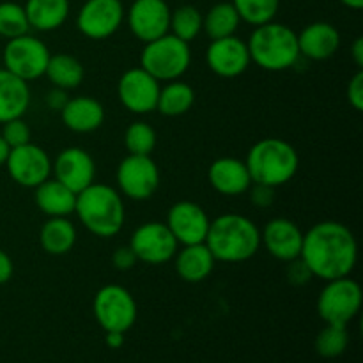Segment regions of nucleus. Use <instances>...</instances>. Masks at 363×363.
Listing matches in <instances>:
<instances>
[{"instance_id":"nucleus-1","label":"nucleus","mask_w":363,"mask_h":363,"mask_svg":"<svg viewBox=\"0 0 363 363\" xmlns=\"http://www.w3.org/2000/svg\"><path fill=\"white\" fill-rule=\"evenodd\" d=\"M300 259L314 279L350 277L358 262V241L353 230L335 220H325L303 233Z\"/></svg>"},{"instance_id":"nucleus-2","label":"nucleus","mask_w":363,"mask_h":363,"mask_svg":"<svg viewBox=\"0 0 363 363\" xmlns=\"http://www.w3.org/2000/svg\"><path fill=\"white\" fill-rule=\"evenodd\" d=\"M204 243L216 261L238 264L259 252L261 229L248 216L225 213L211 220Z\"/></svg>"},{"instance_id":"nucleus-3","label":"nucleus","mask_w":363,"mask_h":363,"mask_svg":"<svg viewBox=\"0 0 363 363\" xmlns=\"http://www.w3.org/2000/svg\"><path fill=\"white\" fill-rule=\"evenodd\" d=\"M74 213L89 233L103 240L117 236L126 220V208L119 190L96 181L77 194Z\"/></svg>"},{"instance_id":"nucleus-4","label":"nucleus","mask_w":363,"mask_h":363,"mask_svg":"<svg viewBox=\"0 0 363 363\" xmlns=\"http://www.w3.org/2000/svg\"><path fill=\"white\" fill-rule=\"evenodd\" d=\"M252 183L279 188L294 179L300 169L296 147L284 138L268 137L255 142L245 158Z\"/></svg>"},{"instance_id":"nucleus-5","label":"nucleus","mask_w":363,"mask_h":363,"mask_svg":"<svg viewBox=\"0 0 363 363\" xmlns=\"http://www.w3.org/2000/svg\"><path fill=\"white\" fill-rule=\"evenodd\" d=\"M247 46L252 62L272 73L291 69L300 59L298 34L275 20L254 27Z\"/></svg>"},{"instance_id":"nucleus-6","label":"nucleus","mask_w":363,"mask_h":363,"mask_svg":"<svg viewBox=\"0 0 363 363\" xmlns=\"http://www.w3.org/2000/svg\"><path fill=\"white\" fill-rule=\"evenodd\" d=\"M190 43L169 34L145 43L140 53V67L158 82L181 80L190 69Z\"/></svg>"},{"instance_id":"nucleus-7","label":"nucleus","mask_w":363,"mask_h":363,"mask_svg":"<svg viewBox=\"0 0 363 363\" xmlns=\"http://www.w3.org/2000/svg\"><path fill=\"white\" fill-rule=\"evenodd\" d=\"M362 287L350 277L328 280L318 296V314L326 325L347 326L362 308Z\"/></svg>"},{"instance_id":"nucleus-8","label":"nucleus","mask_w":363,"mask_h":363,"mask_svg":"<svg viewBox=\"0 0 363 363\" xmlns=\"http://www.w3.org/2000/svg\"><path fill=\"white\" fill-rule=\"evenodd\" d=\"M92 314L105 332L126 333L137 321V301L126 287L108 284L94 294Z\"/></svg>"},{"instance_id":"nucleus-9","label":"nucleus","mask_w":363,"mask_h":363,"mask_svg":"<svg viewBox=\"0 0 363 363\" xmlns=\"http://www.w3.org/2000/svg\"><path fill=\"white\" fill-rule=\"evenodd\" d=\"M50 50L41 39L32 34L7 39L2 52L4 69L16 74L21 80L32 82L45 77L50 60Z\"/></svg>"},{"instance_id":"nucleus-10","label":"nucleus","mask_w":363,"mask_h":363,"mask_svg":"<svg viewBox=\"0 0 363 363\" xmlns=\"http://www.w3.org/2000/svg\"><path fill=\"white\" fill-rule=\"evenodd\" d=\"M117 190L130 201L144 202L160 188V169L151 156L128 155L116 170Z\"/></svg>"},{"instance_id":"nucleus-11","label":"nucleus","mask_w":363,"mask_h":363,"mask_svg":"<svg viewBox=\"0 0 363 363\" xmlns=\"http://www.w3.org/2000/svg\"><path fill=\"white\" fill-rule=\"evenodd\" d=\"M130 248L138 262L149 266L165 264L176 255V238L163 222H145L133 230L130 238Z\"/></svg>"},{"instance_id":"nucleus-12","label":"nucleus","mask_w":363,"mask_h":363,"mask_svg":"<svg viewBox=\"0 0 363 363\" xmlns=\"http://www.w3.org/2000/svg\"><path fill=\"white\" fill-rule=\"evenodd\" d=\"M126 9L121 0H85L77 16V28L82 35L103 41L116 34L123 25Z\"/></svg>"},{"instance_id":"nucleus-13","label":"nucleus","mask_w":363,"mask_h":363,"mask_svg":"<svg viewBox=\"0 0 363 363\" xmlns=\"http://www.w3.org/2000/svg\"><path fill=\"white\" fill-rule=\"evenodd\" d=\"M160 89V82L147 71L142 67H131L124 71L117 82V98L128 112L145 116L156 110Z\"/></svg>"},{"instance_id":"nucleus-14","label":"nucleus","mask_w":363,"mask_h":363,"mask_svg":"<svg viewBox=\"0 0 363 363\" xmlns=\"http://www.w3.org/2000/svg\"><path fill=\"white\" fill-rule=\"evenodd\" d=\"M6 169L18 186L35 188L52 177V160L45 149L28 142L11 149L6 160Z\"/></svg>"},{"instance_id":"nucleus-15","label":"nucleus","mask_w":363,"mask_h":363,"mask_svg":"<svg viewBox=\"0 0 363 363\" xmlns=\"http://www.w3.org/2000/svg\"><path fill=\"white\" fill-rule=\"evenodd\" d=\"M170 11L165 0H133L124 20L131 34L145 45L169 34Z\"/></svg>"},{"instance_id":"nucleus-16","label":"nucleus","mask_w":363,"mask_h":363,"mask_svg":"<svg viewBox=\"0 0 363 363\" xmlns=\"http://www.w3.org/2000/svg\"><path fill=\"white\" fill-rule=\"evenodd\" d=\"M211 218L206 209L194 201H179L167 213L165 225L176 238L177 245L204 243Z\"/></svg>"},{"instance_id":"nucleus-17","label":"nucleus","mask_w":363,"mask_h":363,"mask_svg":"<svg viewBox=\"0 0 363 363\" xmlns=\"http://www.w3.org/2000/svg\"><path fill=\"white\" fill-rule=\"evenodd\" d=\"M208 67L220 78H238L250 67V53L247 41L234 35L213 39L206 48Z\"/></svg>"},{"instance_id":"nucleus-18","label":"nucleus","mask_w":363,"mask_h":363,"mask_svg":"<svg viewBox=\"0 0 363 363\" xmlns=\"http://www.w3.org/2000/svg\"><path fill=\"white\" fill-rule=\"evenodd\" d=\"M52 172L59 183L80 194L94 183L96 163L91 152L82 147H66L57 155L52 163Z\"/></svg>"},{"instance_id":"nucleus-19","label":"nucleus","mask_w":363,"mask_h":363,"mask_svg":"<svg viewBox=\"0 0 363 363\" xmlns=\"http://www.w3.org/2000/svg\"><path fill=\"white\" fill-rule=\"evenodd\" d=\"M261 245L273 259L289 262L300 257L303 233L293 220L279 216L269 220L261 230Z\"/></svg>"},{"instance_id":"nucleus-20","label":"nucleus","mask_w":363,"mask_h":363,"mask_svg":"<svg viewBox=\"0 0 363 363\" xmlns=\"http://www.w3.org/2000/svg\"><path fill=\"white\" fill-rule=\"evenodd\" d=\"M208 181L213 190L223 197H240L252 186V177L245 160L233 156L216 158L208 169Z\"/></svg>"},{"instance_id":"nucleus-21","label":"nucleus","mask_w":363,"mask_h":363,"mask_svg":"<svg viewBox=\"0 0 363 363\" xmlns=\"http://www.w3.org/2000/svg\"><path fill=\"white\" fill-rule=\"evenodd\" d=\"M340 32L335 25L328 21H314L301 28L298 34V48L300 57L311 60H328L339 52L340 48Z\"/></svg>"},{"instance_id":"nucleus-22","label":"nucleus","mask_w":363,"mask_h":363,"mask_svg":"<svg viewBox=\"0 0 363 363\" xmlns=\"http://www.w3.org/2000/svg\"><path fill=\"white\" fill-rule=\"evenodd\" d=\"M59 113L64 126L73 133H92L105 123V106L91 96L69 98Z\"/></svg>"},{"instance_id":"nucleus-23","label":"nucleus","mask_w":363,"mask_h":363,"mask_svg":"<svg viewBox=\"0 0 363 363\" xmlns=\"http://www.w3.org/2000/svg\"><path fill=\"white\" fill-rule=\"evenodd\" d=\"M216 264V259L206 247V243L184 245L183 248H177L174 255V268L181 280L188 284H201L213 273Z\"/></svg>"},{"instance_id":"nucleus-24","label":"nucleus","mask_w":363,"mask_h":363,"mask_svg":"<svg viewBox=\"0 0 363 363\" xmlns=\"http://www.w3.org/2000/svg\"><path fill=\"white\" fill-rule=\"evenodd\" d=\"M30 106V87L7 69H0V124L18 119L27 113Z\"/></svg>"},{"instance_id":"nucleus-25","label":"nucleus","mask_w":363,"mask_h":363,"mask_svg":"<svg viewBox=\"0 0 363 363\" xmlns=\"http://www.w3.org/2000/svg\"><path fill=\"white\" fill-rule=\"evenodd\" d=\"M34 202L38 209L48 218L53 216H69L74 213L77 206V194L64 186L55 177H48L45 183L34 188Z\"/></svg>"},{"instance_id":"nucleus-26","label":"nucleus","mask_w":363,"mask_h":363,"mask_svg":"<svg viewBox=\"0 0 363 363\" xmlns=\"http://www.w3.org/2000/svg\"><path fill=\"white\" fill-rule=\"evenodd\" d=\"M25 13L30 28L38 32H52L62 27L69 16V0H27Z\"/></svg>"},{"instance_id":"nucleus-27","label":"nucleus","mask_w":363,"mask_h":363,"mask_svg":"<svg viewBox=\"0 0 363 363\" xmlns=\"http://www.w3.org/2000/svg\"><path fill=\"white\" fill-rule=\"evenodd\" d=\"M77 227L67 216H53L43 223L39 230V245L48 255L69 254L77 245Z\"/></svg>"},{"instance_id":"nucleus-28","label":"nucleus","mask_w":363,"mask_h":363,"mask_svg":"<svg viewBox=\"0 0 363 363\" xmlns=\"http://www.w3.org/2000/svg\"><path fill=\"white\" fill-rule=\"evenodd\" d=\"M45 77L52 82L53 87L73 91L84 82L85 69L84 64L69 53H55L50 55Z\"/></svg>"},{"instance_id":"nucleus-29","label":"nucleus","mask_w":363,"mask_h":363,"mask_svg":"<svg viewBox=\"0 0 363 363\" xmlns=\"http://www.w3.org/2000/svg\"><path fill=\"white\" fill-rule=\"evenodd\" d=\"M195 105V91L190 84L172 80L160 89L156 110L165 117H181Z\"/></svg>"},{"instance_id":"nucleus-30","label":"nucleus","mask_w":363,"mask_h":363,"mask_svg":"<svg viewBox=\"0 0 363 363\" xmlns=\"http://www.w3.org/2000/svg\"><path fill=\"white\" fill-rule=\"evenodd\" d=\"M241 20L233 2H218L202 14V30L211 39H222L236 34Z\"/></svg>"},{"instance_id":"nucleus-31","label":"nucleus","mask_w":363,"mask_h":363,"mask_svg":"<svg viewBox=\"0 0 363 363\" xmlns=\"http://www.w3.org/2000/svg\"><path fill=\"white\" fill-rule=\"evenodd\" d=\"M169 32L186 43L195 41L202 32V13L190 4H184V6L170 11Z\"/></svg>"},{"instance_id":"nucleus-32","label":"nucleus","mask_w":363,"mask_h":363,"mask_svg":"<svg viewBox=\"0 0 363 363\" xmlns=\"http://www.w3.org/2000/svg\"><path fill=\"white\" fill-rule=\"evenodd\" d=\"M156 144H158V135L155 128L145 121H135L124 131V145L128 155L151 156Z\"/></svg>"},{"instance_id":"nucleus-33","label":"nucleus","mask_w":363,"mask_h":363,"mask_svg":"<svg viewBox=\"0 0 363 363\" xmlns=\"http://www.w3.org/2000/svg\"><path fill=\"white\" fill-rule=\"evenodd\" d=\"M240 20L252 27H259L275 20L279 13L280 0H233Z\"/></svg>"},{"instance_id":"nucleus-34","label":"nucleus","mask_w":363,"mask_h":363,"mask_svg":"<svg viewBox=\"0 0 363 363\" xmlns=\"http://www.w3.org/2000/svg\"><path fill=\"white\" fill-rule=\"evenodd\" d=\"M350 344V333L347 326L326 325L315 337V353L323 358H339L344 354Z\"/></svg>"},{"instance_id":"nucleus-35","label":"nucleus","mask_w":363,"mask_h":363,"mask_svg":"<svg viewBox=\"0 0 363 363\" xmlns=\"http://www.w3.org/2000/svg\"><path fill=\"white\" fill-rule=\"evenodd\" d=\"M30 32L25 7L16 2L0 4V35L4 39H13Z\"/></svg>"},{"instance_id":"nucleus-36","label":"nucleus","mask_w":363,"mask_h":363,"mask_svg":"<svg viewBox=\"0 0 363 363\" xmlns=\"http://www.w3.org/2000/svg\"><path fill=\"white\" fill-rule=\"evenodd\" d=\"M0 135H2V138L7 142V145L11 149L28 144L32 138V131L28 128V124L23 121V117H18V119H11L7 123H4Z\"/></svg>"},{"instance_id":"nucleus-37","label":"nucleus","mask_w":363,"mask_h":363,"mask_svg":"<svg viewBox=\"0 0 363 363\" xmlns=\"http://www.w3.org/2000/svg\"><path fill=\"white\" fill-rule=\"evenodd\" d=\"M275 190L277 188L266 186V184H257L252 183V186L248 188L247 194H250V202L257 209H268L275 204Z\"/></svg>"},{"instance_id":"nucleus-38","label":"nucleus","mask_w":363,"mask_h":363,"mask_svg":"<svg viewBox=\"0 0 363 363\" xmlns=\"http://www.w3.org/2000/svg\"><path fill=\"white\" fill-rule=\"evenodd\" d=\"M286 275H287V280H289L293 286H305V284L311 282V279H314L312 273L308 272V268L305 266V262L301 261L300 257L287 262Z\"/></svg>"},{"instance_id":"nucleus-39","label":"nucleus","mask_w":363,"mask_h":363,"mask_svg":"<svg viewBox=\"0 0 363 363\" xmlns=\"http://www.w3.org/2000/svg\"><path fill=\"white\" fill-rule=\"evenodd\" d=\"M347 101L357 112L363 110V71L358 69L347 85Z\"/></svg>"},{"instance_id":"nucleus-40","label":"nucleus","mask_w":363,"mask_h":363,"mask_svg":"<svg viewBox=\"0 0 363 363\" xmlns=\"http://www.w3.org/2000/svg\"><path fill=\"white\" fill-rule=\"evenodd\" d=\"M137 257H135L133 250L130 248V245L126 247H119L113 250L112 254V264L117 272H130L137 266Z\"/></svg>"},{"instance_id":"nucleus-41","label":"nucleus","mask_w":363,"mask_h":363,"mask_svg":"<svg viewBox=\"0 0 363 363\" xmlns=\"http://www.w3.org/2000/svg\"><path fill=\"white\" fill-rule=\"evenodd\" d=\"M69 96H67V91L59 87L50 89L48 92L45 94V103L50 110H55V112H60L64 108V105L67 103Z\"/></svg>"},{"instance_id":"nucleus-42","label":"nucleus","mask_w":363,"mask_h":363,"mask_svg":"<svg viewBox=\"0 0 363 363\" xmlns=\"http://www.w3.org/2000/svg\"><path fill=\"white\" fill-rule=\"evenodd\" d=\"M14 273V264L13 259L9 257L6 250L0 248V286H6L11 279H13Z\"/></svg>"},{"instance_id":"nucleus-43","label":"nucleus","mask_w":363,"mask_h":363,"mask_svg":"<svg viewBox=\"0 0 363 363\" xmlns=\"http://www.w3.org/2000/svg\"><path fill=\"white\" fill-rule=\"evenodd\" d=\"M105 333H106L105 337L106 346L112 347V350H119V347H123L124 335H126V333H121V332H105Z\"/></svg>"},{"instance_id":"nucleus-44","label":"nucleus","mask_w":363,"mask_h":363,"mask_svg":"<svg viewBox=\"0 0 363 363\" xmlns=\"http://www.w3.org/2000/svg\"><path fill=\"white\" fill-rule=\"evenodd\" d=\"M351 55H353V60L354 64H357L358 69H362L363 67V39L362 38L354 39L353 46H351Z\"/></svg>"},{"instance_id":"nucleus-45","label":"nucleus","mask_w":363,"mask_h":363,"mask_svg":"<svg viewBox=\"0 0 363 363\" xmlns=\"http://www.w3.org/2000/svg\"><path fill=\"white\" fill-rule=\"evenodd\" d=\"M9 151H11V147L7 145V142L4 140L2 135H0V167L6 165V160H7V156H9Z\"/></svg>"},{"instance_id":"nucleus-46","label":"nucleus","mask_w":363,"mask_h":363,"mask_svg":"<svg viewBox=\"0 0 363 363\" xmlns=\"http://www.w3.org/2000/svg\"><path fill=\"white\" fill-rule=\"evenodd\" d=\"M340 4H344V6L354 11H360L363 7V0H340Z\"/></svg>"}]
</instances>
